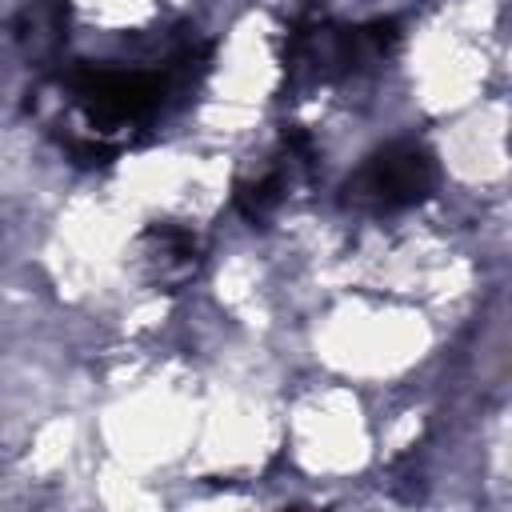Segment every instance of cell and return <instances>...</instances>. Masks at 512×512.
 I'll return each mask as SVG.
<instances>
[{
	"instance_id": "obj_3",
	"label": "cell",
	"mask_w": 512,
	"mask_h": 512,
	"mask_svg": "<svg viewBox=\"0 0 512 512\" xmlns=\"http://www.w3.org/2000/svg\"><path fill=\"white\" fill-rule=\"evenodd\" d=\"M284 188V180H280V172H272V176H264V180H252V184H240L236 188V208L248 216V220H264L276 204H280V192Z\"/></svg>"
},
{
	"instance_id": "obj_2",
	"label": "cell",
	"mask_w": 512,
	"mask_h": 512,
	"mask_svg": "<svg viewBox=\"0 0 512 512\" xmlns=\"http://www.w3.org/2000/svg\"><path fill=\"white\" fill-rule=\"evenodd\" d=\"M72 92L80 108L92 116V124H124L140 120L160 104V84L140 72H116V68H96L84 64L72 72Z\"/></svg>"
},
{
	"instance_id": "obj_1",
	"label": "cell",
	"mask_w": 512,
	"mask_h": 512,
	"mask_svg": "<svg viewBox=\"0 0 512 512\" xmlns=\"http://www.w3.org/2000/svg\"><path fill=\"white\" fill-rule=\"evenodd\" d=\"M436 188V160L420 144H388L364 160V168L344 184V200L356 208H408L428 200Z\"/></svg>"
}]
</instances>
